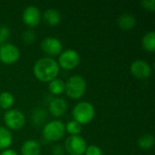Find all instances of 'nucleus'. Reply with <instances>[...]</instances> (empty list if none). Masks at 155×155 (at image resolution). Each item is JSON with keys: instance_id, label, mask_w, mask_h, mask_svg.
<instances>
[{"instance_id": "nucleus-1", "label": "nucleus", "mask_w": 155, "mask_h": 155, "mask_svg": "<svg viewBox=\"0 0 155 155\" xmlns=\"http://www.w3.org/2000/svg\"><path fill=\"white\" fill-rule=\"evenodd\" d=\"M59 73V64L53 58L39 59L34 65L35 76L41 82L49 83L55 79Z\"/></svg>"}, {"instance_id": "nucleus-2", "label": "nucleus", "mask_w": 155, "mask_h": 155, "mask_svg": "<svg viewBox=\"0 0 155 155\" xmlns=\"http://www.w3.org/2000/svg\"><path fill=\"white\" fill-rule=\"evenodd\" d=\"M72 114L74 120L82 125L89 124L94 119L95 111L92 104L88 102H80L74 107Z\"/></svg>"}, {"instance_id": "nucleus-3", "label": "nucleus", "mask_w": 155, "mask_h": 155, "mask_svg": "<svg viewBox=\"0 0 155 155\" xmlns=\"http://www.w3.org/2000/svg\"><path fill=\"white\" fill-rule=\"evenodd\" d=\"M64 91L68 97L79 99L86 91V82L80 75H73L64 83Z\"/></svg>"}, {"instance_id": "nucleus-4", "label": "nucleus", "mask_w": 155, "mask_h": 155, "mask_svg": "<svg viewBox=\"0 0 155 155\" xmlns=\"http://www.w3.org/2000/svg\"><path fill=\"white\" fill-rule=\"evenodd\" d=\"M65 133V125L58 120H54L45 124L43 128V136L46 141L56 142L62 139Z\"/></svg>"}, {"instance_id": "nucleus-5", "label": "nucleus", "mask_w": 155, "mask_h": 155, "mask_svg": "<svg viewBox=\"0 0 155 155\" xmlns=\"http://www.w3.org/2000/svg\"><path fill=\"white\" fill-rule=\"evenodd\" d=\"M5 125L11 130H19L25 124L24 114L17 109H9L4 115Z\"/></svg>"}, {"instance_id": "nucleus-6", "label": "nucleus", "mask_w": 155, "mask_h": 155, "mask_svg": "<svg viewBox=\"0 0 155 155\" xmlns=\"http://www.w3.org/2000/svg\"><path fill=\"white\" fill-rule=\"evenodd\" d=\"M65 150L70 155H83L84 153L87 144L85 140L80 135H71L64 143Z\"/></svg>"}, {"instance_id": "nucleus-7", "label": "nucleus", "mask_w": 155, "mask_h": 155, "mask_svg": "<svg viewBox=\"0 0 155 155\" xmlns=\"http://www.w3.org/2000/svg\"><path fill=\"white\" fill-rule=\"evenodd\" d=\"M59 66L65 70H72L75 68L80 63V55L74 49H67L61 53L59 59Z\"/></svg>"}, {"instance_id": "nucleus-8", "label": "nucleus", "mask_w": 155, "mask_h": 155, "mask_svg": "<svg viewBox=\"0 0 155 155\" xmlns=\"http://www.w3.org/2000/svg\"><path fill=\"white\" fill-rule=\"evenodd\" d=\"M20 57V51L17 46L13 44H4L0 45V61L4 64H9L18 61Z\"/></svg>"}, {"instance_id": "nucleus-9", "label": "nucleus", "mask_w": 155, "mask_h": 155, "mask_svg": "<svg viewBox=\"0 0 155 155\" xmlns=\"http://www.w3.org/2000/svg\"><path fill=\"white\" fill-rule=\"evenodd\" d=\"M130 70L132 74L139 79H146L152 74V68L150 64L143 60L134 61L131 64Z\"/></svg>"}, {"instance_id": "nucleus-10", "label": "nucleus", "mask_w": 155, "mask_h": 155, "mask_svg": "<svg viewBox=\"0 0 155 155\" xmlns=\"http://www.w3.org/2000/svg\"><path fill=\"white\" fill-rule=\"evenodd\" d=\"M41 13L35 5H28L23 12V21L29 27H35L39 25Z\"/></svg>"}, {"instance_id": "nucleus-11", "label": "nucleus", "mask_w": 155, "mask_h": 155, "mask_svg": "<svg viewBox=\"0 0 155 155\" xmlns=\"http://www.w3.org/2000/svg\"><path fill=\"white\" fill-rule=\"evenodd\" d=\"M41 48L44 53L49 55H57L61 53L63 45L59 39L55 37H45L41 42Z\"/></svg>"}, {"instance_id": "nucleus-12", "label": "nucleus", "mask_w": 155, "mask_h": 155, "mask_svg": "<svg viewBox=\"0 0 155 155\" xmlns=\"http://www.w3.org/2000/svg\"><path fill=\"white\" fill-rule=\"evenodd\" d=\"M67 109V103L63 98H54L49 103V112L54 117H61Z\"/></svg>"}, {"instance_id": "nucleus-13", "label": "nucleus", "mask_w": 155, "mask_h": 155, "mask_svg": "<svg viewBox=\"0 0 155 155\" xmlns=\"http://www.w3.org/2000/svg\"><path fill=\"white\" fill-rule=\"evenodd\" d=\"M40 144L35 140H28L25 142L21 148L22 155H40Z\"/></svg>"}, {"instance_id": "nucleus-14", "label": "nucleus", "mask_w": 155, "mask_h": 155, "mask_svg": "<svg viewBox=\"0 0 155 155\" xmlns=\"http://www.w3.org/2000/svg\"><path fill=\"white\" fill-rule=\"evenodd\" d=\"M117 25L122 30H131L136 25V19L131 14H123L117 20Z\"/></svg>"}, {"instance_id": "nucleus-15", "label": "nucleus", "mask_w": 155, "mask_h": 155, "mask_svg": "<svg viewBox=\"0 0 155 155\" xmlns=\"http://www.w3.org/2000/svg\"><path fill=\"white\" fill-rule=\"evenodd\" d=\"M43 17H44V20L45 21V23H47L51 26L57 25L61 21L60 13L54 8H50V9H47L46 11H45Z\"/></svg>"}, {"instance_id": "nucleus-16", "label": "nucleus", "mask_w": 155, "mask_h": 155, "mask_svg": "<svg viewBox=\"0 0 155 155\" xmlns=\"http://www.w3.org/2000/svg\"><path fill=\"white\" fill-rule=\"evenodd\" d=\"M13 142V136L11 132L3 127L0 126V149H6L8 148Z\"/></svg>"}, {"instance_id": "nucleus-17", "label": "nucleus", "mask_w": 155, "mask_h": 155, "mask_svg": "<svg viewBox=\"0 0 155 155\" xmlns=\"http://www.w3.org/2000/svg\"><path fill=\"white\" fill-rule=\"evenodd\" d=\"M143 47L150 53L154 52L155 50V33L153 31L146 33L143 37Z\"/></svg>"}, {"instance_id": "nucleus-18", "label": "nucleus", "mask_w": 155, "mask_h": 155, "mask_svg": "<svg viewBox=\"0 0 155 155\" xmlns=\"http://www.w3.org/2000/svg\"><path fill=\"white\" fill-rule=\"evenodd\" d=\"M15 98L9 92H3L0 94V107L5 110H8L14 104Z\"/></svg>"}, {"instance_id": "nucleus-19", "label": "nucleus", "mask_w": 155, "mask_h": 155, "mask_svg": "<svg viewBox=\"0 0 155 155\" xmlns=\"http://www.w3.org/2000/svg\"><path fill=\"white\" fill-rule=\"evenodd\" d=\"M48 89L52 94H55V95L60 94L64 91V83L62 80L55 78L51 82H49Z\"/></svg>"}, {"instance_id": "nucleus-20", "label": "nucleus", "mask_w": 155, "mask_h": 155, "mask_svg": "<svg viewBox=\"0 0 155 155\" xmlns=\"http://www.w3.org/2000/svg\"><path fill=\"white\" fill-rule=\"evenodd\" d=\"M47 114L44 109H36L34 111L32 115V121L34 123V125L35 126H41L46 120Z\"/></svg>"}, {"instance_id": "nucleus-21", "label": "nucleus", "mask_w": 155, "mask_h": 155, "mask_svg": "<svg viewBox=\"0 0 155 155\" xmlns=\"http://www.w3.org/2000/svg\"><path fill=\"white\" fill-rule=\"evenodd\" d=\"M154 144V137L152 134H144L141 136L138 140V145L143 150L151 149Z\"/></svg>"}, {"instance_id": "nucleus-22", "label": "nucleus", "mask_w": 155, "mask_h": 155, "mask_svg": "<svg viewBox=\"0 0 155 155\" xmlns=\"http://www.w3.org/2000/svg\"><path fill=\"white\" fill-rule=\"evenodd\" d=\"M65 131H67L72 135H78L82 131V125L77 122H75L74 120H73L66 124Z\"/></svg>"}, {"instance_id": "nucleus-23", "label": "nucleus", "mask_w": 155, "mask_h": 155, "mask_svg": "<svg viewBox=\"0 0 155 155\" xmlns=\"http://www.w3.org/2000/svg\"><path fill=\"white\" fill-rule=\"evenodd\" d=\"M22 38L26 45H32L35 41V33L32 29H27L23 33Z\"/></svg>"}, {"instance_id": "nucleus-24", "label": "nucleus", "mask_w": 155, "mask_h": 155, "mask_svg": "<svg viewBox=\"0 0 155 155\" xmlns=\"http://www.w3.org/2000/svg\"><path fill=\"white\" fill-rule=\"evenodd\" d=\"M9 34H10V30L7 26L5 25L0 26V45L5 43V41L9 36Z\"/></svg>"}, {"instance_id": "nucleus-25", "label": "nucleus", "mask_w": 155, "mask_h": 155, "mask_svg": "<svg viewBox=\"0 0 155 155\" xmlns=\"http://www.w3.org/2000/svg\"><path fill=\"white\" fill-rule=\"evenodd\" d=\"M84 155H103L102 150L96 146V145H90L86 147V150L84 152Z\"/></svg>"}, {"instance_id": "nucleus-26", "label": "nucleus", "mask_w": 155, "mask_h": 155, "mask_svg": "<svg viewBox=\"0 0 155 155\" xmlns=\"http://www.w3.org/2000/svg\"><path fill=\"white\" fill-rule=\"evenodd\" d=\"M141 5L146 10H149V11L155 10V0H143L142 1Z\"/></svg>"}, {"instance_id": "nucleus-27", "label": "nucleus", "mask_w": 155, "mask_h": 155, "mask_svg": "<svg viewBox=\"0 0 155 155\" xmlns=\"http://www.w3.org/2000/svg\"><path fill=\"white\" fill-rule=\"evenodd\" d=\"M52 153H53L54 155H63V153H64V149L59 144H56L55 146L53 147Z\"/></svg>"}, {"instance_id": "nucleus-28", "label": "nucleus", "mask_w": 155, "mask_h": 155, "mask_svg": "<svg viewBox=\"0 0 155 155\" xmlns=\"http://www.w3.org/2000/svg\"><path fill=\"white\" fill-rule=\"evenodd\" d=\"M0 155H18L17 153L14 150H11V149H7V150H5L3 153H1Z\"/></svg>"}]
</instances>
